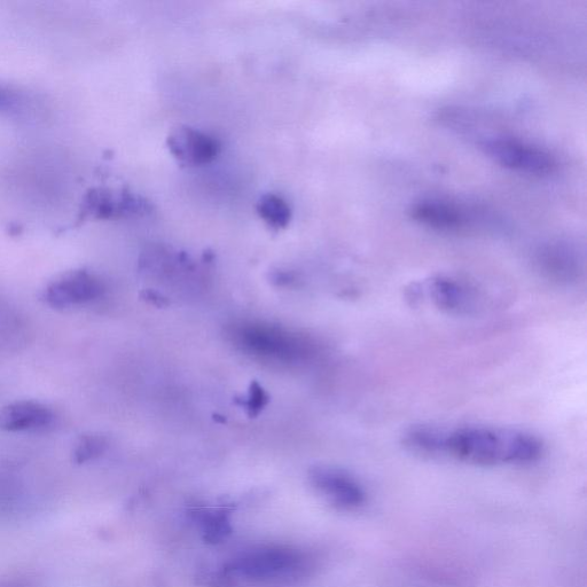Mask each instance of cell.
<instances>
[{"instance_id": "1", "label": "cell", "mask_w": 587, "mask_h": 587, "mask_svg": "<svg viewBox=\"0 0 587 587\" xmlns=\"http://www.w3.org/2000/svg\"><path fill=\"white\" fill-rule=\"evenodd\" d=\"M403 444L416 455L483 467L529 465L544 452L543 442L535 434L490 425L413 426L404 433Z\"/></svg>"}, {"instance_id": "2", "label": "cell", "mask_w": 587, "mask_h": 587, "mask_svg": "<svg viewBox=\"0 0 587 587\" xmlns=\"http://www.w3.org/2000/svg\"><path fill=\"white\" fill-rule=\"evenodd\" d=\"M230 335L249 354L281 363H299L315 354L313 343L278 326L242 323L234 325Z\"/></svg>"}, {"instance_id": "3", "label": "cell", "mask_w": 587, "mask_h": 587, "mask_svg": "<svg viewBox=\"0 0 587 587\" xmlns=\"http://www.w3.org/2000/svg\"><path fill=\"white\" fill-rule=\"evenodd\" d=\"M308 559L289 549H266L244 555L224 567L228 575L237 574L255 581L299 578L308 573Z\"/></svg>"}, {"instance_id": "4", "label": "cell", "mask_w": 587, "mask_h": 587, "mask_svg": "<svg viewBox=\"0 0 587 587\" xmlns=\"http://www.w3.org/2000/svg\"><path fill=\"white\" fill-rule=\"evenodd\" d=\"M482 148L500 166L522 174L549 176L557 169L553 156L539 147L513 138L497 137L484 140Z\"/></svg>"}, {"instance_id": "5", "label": "cell", "mask_w": 587, "mask_h": 587, "mask_svg": "<svg viewBox=\"0 0 587 587\" xmlns=\"http://www.w3.org/2000/svg\"><path fill=\"white\" fill-rule=\"evenodd\" d=\"M104 285L90 272L74 270L64 273L46 287L44 299L52 308L66 309L98 299Z\"/></svg>"}, {"instance_id": "6", "label": "cell", "mask_w": 587, "mask_h": 587, "mask_svg": "<svg viewBox=\"0 0 587 587\" xmlns=\"http://www.w3.org/2000/svg\"><path fill=\"white\" fill-rule=\"evenodd\" d=\"M310 480L319 492L341 510H357L366 503V491L362 484L340 468L320 466L310 472Z\"/></svg>"}, {"instance_id": "7", "label": "cell", "mask_w": 587, "mask_h": 587, "mask_svg": "<svg viewBox=\"0 0 587 587\" xmlns=\"http://www.w3.org/2000/svg\"><path fill=\"white\" fill-rule=\"evenodd\" d=\"M167 145L179 163L190 167L205 166L213 162L221 152V145L215 137L187 125H180L172 130L167 138Z\"/></svg>"}, {"instance_id": "8", "label": "cell", "mask_w": 587, "mask_h": 587, "mask_svg": "<svg viewBox=\"0 0 587 587\" xmlns=\"http://www.w3.org/2000/svg\"><path fill=\"white\" fill-rule=\"evenodd\" d=\"M422 293L436 308L451 315H471L480 302L474 287L451 277L440 276L428 280Z\"/></svg>"}, {"instance_id": "9", "label": "cell", "mask_w": 587, "mask_h": 587, "mask_svg": "<svg viewBox=\"0 0 587 587\" xmlns=\"http://www.w3.org/2000/svg\"><path fill=\"white\" fill-rule=\"evenodd\" d=\"M86 202V213L99 218L143 215L150 211V205L139 195L131 192L93 191Z\"/></svg>"}, {"instance_id": "10", "label": "cell", "mask_w": 587, "mask_h": 587, "mask_svg": "<svg viewBox=\"0 0 587 587\" xmlns=\"http://www.w3.org/2000/svg\"><path fill=\"white\" fill-rule=\"evenodd\" d=\"M538 265L547 277L560 283L578 279L582 270L581 257L576 248L566 242H554L540 249Z\"/></svg>"}, {"instance_id": "11", "label": "cell", "mask_w": 587, "mask_h": 587, "mask_svg": "<svg viewBox=\"0 0 587 587\" xmlns=\"http://www.w3.org/2000/svg\"><path fill=\"white\" fill-rule=\"evenodd\" d=\"M53 412L41 403L19 401L0 410V428L7 432H30L52 424Z\"/></svg>"}, {"instance_id": "12", "label": "cell", "mask_w": 587, "mask_h": 587, "mask_svg": "<svg viewBox=\"0 0 587 587\" xmlns=\"http://www.w3.org/2000/svg\"><path fill=\"white\" fill-rule=\"evenodd\" d=\"M412 217L429 228L441 231H456L466 224L464 211L450 202L422 200L412 209Z\"/></svg>"}, {"instance_id": "13", "label": "cell", "mask_w": 587, "mask_h": 587, "mask_svg": "<svg viewBox=\"0 0 587 587\" xmlns=\"http://www.w3.org/2000/svg\"><path fill=\"white\" fill-rule=\"evenodd\" d=\"M231 510L229 506L219 508L195 507L191 516L198 521L203 528L206 543L218 544L231 534L232 528L229 521Z\"/></svg>"}, {"instance_id": "14", "label": "cell", "mask_w": 587, "mask_h": 587, "mask_svg": "<svg viewBox=\"0 0 587 587\" xmlns=\"http://www.w3.org/2000/svg\"><path fill=\"white\" fill-rule=\"evenodd\" d=\"M257 214L272 229L281 230L291 223L292 210L288 203L275 193L261 195L256 203Z\"/></svg>"}, {"instance_id": "15", "label": "cell", "mask_w": 587, "mask_h": 587, "mask_svg": "<svg viewBox=\"0 0 587 587\" xmlns=\"http://www.w3.org/2000/svg\"><path fill=\"white\" fill-rule=\"evenodd\" d=\"M106 449L105 438L98 435H84L78 440L74 450V459L77 464L95 459Z\"/></svg>"}, {"instance_id": "16", "label": "cell", "mask_w": 587, "mask_h": 587, "mask_svg": "<svg viewBox=\"0 0 587 587\" xmlns=\"http://www.w3.org/2000/svg\"><path fill=\"white\" fill-rule=\"evenodd\" d=\"M268 403V394H266V391L257 382H254L250 386L248 396L242 402V406H244L250 417H255Z\"/></svg>"}]
</instances>
